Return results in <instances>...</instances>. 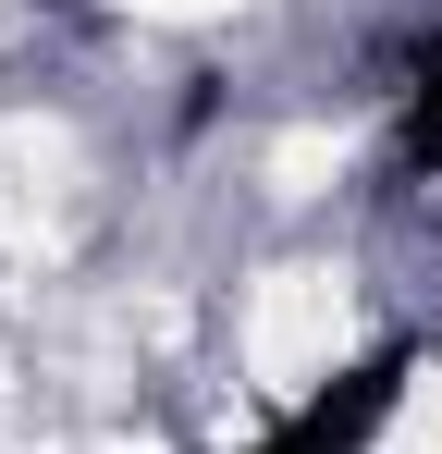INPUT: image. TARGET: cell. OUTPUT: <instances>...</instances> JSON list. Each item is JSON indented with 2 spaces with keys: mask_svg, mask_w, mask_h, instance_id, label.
I'll return each instance as SVG.
<instances>
[{
  "mask_svg": "<svg viewBox=\"0 0 442 454\" xmlns=\"http://www.w3.org/2000/svg\"><path fill=\"white\" fill-rule=\"evenodd\" d=\"M418 160H430V172H442V50H430V62H418Z\"/></svg>",
  "mask_w": 442,
  "mask_h": 454,
  "instance_id": "1",
  "label": "cell"
},
{
  "mask_svg": "<svg viewBox=\"0 0 442 454\" xmlns=\"http://www.w3.org/2000/svg\"><path fill=\"white\" fill-rule=\"evenodd\" d=\"M271 454H320V442H307V430H295V442H271Z\"/></svg>",
  "mask_w": 442,
  "mask_h": 454,
  "instance_id": "2",
  "label": "cell"
}]
</instances>
